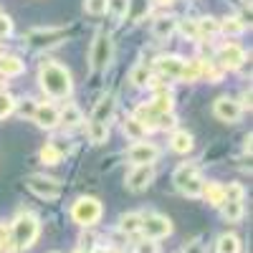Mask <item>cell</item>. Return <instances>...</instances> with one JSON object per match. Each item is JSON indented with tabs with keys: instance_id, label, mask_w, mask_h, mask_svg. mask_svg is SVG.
<instances>
[{
	"instance_id": "52a82bcc",
	"label": "cell",
	"mask_w": 253,
	"mask_h": 253,
	"mask_svg": "<svg viewBox=\"0 0 253 253\" xmlns=\"http://www.w3.org/2000/svg\"><path fill=\"white\" fill-rule=\"evenodd\" d=\"M160 157V147L152 142H134L129 150H126V160L132 162V167H152Z\"/></svg>"
},
{
	"instance_id": "484cf974",
	"label": "cell",
	"mask_w": 253,
	"mask_h": 253,
	"mask_svg": "<svg viewBox=\"0 0 253 253\" xmlns=\"http://www.w3.org/2000/svg\"><path fill=\"white\" fill-rule=\"evenodd\" d=\"M119 230L126 233V236L139 233V230H142V213H124L119 218Z\"/></svg>"
},
{
	"instance_id": "ac0fdd59",
	"label": "cell",
	"mask_w": 253,
	"mask_h": 253,
	"mask_svg": "<svg viewBox=\"0 0 253 253\" xmlns=\"http://www.w3.org/2000/svg\"><path fill=\"white\" fill-rule=\"evenodd\" d=\"M193 147H195V139L190 132L185 129H175L172 137H170V150L177 152V155H187V152H193Z\"/></svg>"
},
{
	"instance_id": "e575fe53",
	"label": "cell",
	"mask_w": 253,
	"mask_h": 253,
	"mask_svg": "<svg viewBox=\"0 0 253 253\" xmlns=\"http://www.w3.org/2000/svg\"><path fill=\"white\" fill-rule=\"evenodd\" d=\"M175 31H180L187 41H198V38H200V36H198L195 20H187V18H185V20H177V28H175Z\"/></svg>"
},
{
	"instance_id": "681fc988",
	"label": "cell",
	"mask_w": 253,
	"mask_h": 253,
	"mask_svg": "<svg viewBox=\"0 0 253 253\" xmlns=\"http://www.w3.org/2000/svg\"><path fill=\"white\" fill-rule=\"evenodd\" d=\"M74 253H89V251H86V248H76Z\"/></svg>"
},
{
	"instance_id": "f35d334b",
	"label": "cell",
	"mask_w": 253,
	"mask_h": 253,
	"mask_svg": "<svg viewBox=\"0 0 253 253\" xmlns=\"http://www.w3.org/2000/svg\"><path fill=\"white\" fill-rule=\"evenodd\" d=\"M243 198H246L243 185L233 182V185H228V187H225V200H243Z\"/></svg>"
},
{
	"instance_id": "4316f807",
	"label": "cell",
	"mask_w": 253,
	"mask_h": 253,
	"mask_svg": "<svg viewBox=\"0 0 253 253\" xmlns=\"http://www.w3.org/2000/svg\"><path fill=\"white\" fill-rule=\"evenodd\" d=\"M195 26H198V36H200V38H205V36H218V33H220V20L213 18V15L198 18Z\"/></svg>"
},
{
	"instance_id": "603a6c76",
	"label": "cell",
	"mask_w": 253,
	"mask_h": 253,
	"mask_svg": "<svg viewBox=\"0 0 253 253\" xmlns=\"http://www.w3.org/2000/svg\"><path fill=\"white\" fill-rule=\"evenodd\" d=\"M180 79L187 81V84H193V81L203 79V58H190V61H185V63H182Z\"/></svg>"
},
{
	"instance_id": "74e56055",
	"label": "cell",
	"mask_w": 253,
	"mask_h": 253,
	"mask_svg": "<svg viewBox=\"0 0 253 253\" xmlns=\"http://www.w3.org/2000/svg\"><path fill=\"white\" fill-rule=\"evenodd\" d=\"M175 126H177V117H175V112H170V114H160V117H157V129H172V132H175Z\"/></svg>"
},
{
	"instance_id": "1f68e13d",
	"label": "cell",
	"mask_w": 253,
	"mask_h": 253,
	"mask_svg": "<svg viewBox=\"0 0 253 253\" xmlns=\"http://www.w3.org/2000/svg\"><path fill=\"white\" fill-rule=\"evenodd\" d=\"M243 31H246V23L241 18H236V15L220 20V33H225V36H241Z\"/></svg>"
},
{
	"instance_id": "7a4b0ae2",
	"label": "cell",
	"mask_w": 253,
	"mask_h": 253,
	"mask_svg": "<svg viewBox=\"0 0 253 253\" xmlns=\"http://www.w3.org/2000/svg\"><path fill=\"white\" fill-rule=\"evenodd\" d=\"M41 236V220L33 215V213H20L13 223H10V238H13V246L26 251L31 248Z\"/></svg>"
},
{
	"instance_id": "9c48e42d",
	"label": "cell",
	"mask_w": 253,
	"mask_h": 253,
	"mask_svg": "<svg viewBox=\"0 0 253 253\" xmlns=\"http://www.w3.org/2000/svg\"><path fill=\"white\" fill-rule=\"evenodd\" d=\"M215 63H218L223 71H238L243 63H246V51H243L238 43H223V46L218 48Z\"/></svg>"
},
{
	"instance_id": "d6a6232c",
	"label": "cell",
	"mask_w": 253,
	"mask_h": 253,
	"mask_svg": "<svg viewBox=\"0 0 253 253\" xmlns=\"http://www.w3.org/2000/svg\"><path fill=\"white\" fill-rule=\"evenodd\" d=\"M15 107H18L15 96H13V94H8V91H0V119L10 117V114L15 112Z\"/></svg>"
},
{
	"instance_id": "d6986e66",
	"label": "cell",
	"mask_w": 253,
	"mask_h": 253,
	"mask_svg": "<svg viewBox=\"0 0 253 253\" xmlns=\"http://www.w3.org/2000/svg\"><path fill=\"white\" fill-rule=\"evenodd\" d=\"M23 71H26V63L20 61L18 56H8V53L0 56V76L13 79V76H20Z\"/></svg>"
},
{
	"instance_id": "e0dca14e",
	"label": "cell",
	"mask_w": 253,
	"mask_h": 253,
	"mask_svg": "<svg viewBox=\"0 0 253 253\" xmlns=\"http://www.w3.org/2000/svg\"><path fill=\"white\" fill-rule=\"evenodd\" d=\"M175 28H177V18H172V15H160L152 20V36L160 41H167L175 33Z\"/></svg>"
},
{
	"instance_id": "4fadbf2b",
	"label": "cell",
	"mask_w": 253,
	"mask_h": 253,
	"mask_svg": "<svg viewBox=\"0 0 253 253\" xmlns=\"http://www.w3.org/2000/svg\"><path fill=\"white\" fill-rule=\"evenodd\" d=\"M182 63H185V58H180L175 53H167V56H160L155 61V71H157L160 79H167V81H170V79H180Z\"/></svg>"
},
{
	"instance_id": "30bf717a",
	"label": "cell",
	"mask_w": 253,
	"mask_h": 253,
	"mask_svg": "<svg viewBox=\"0 0 253 253\" xmlns=\"http://www.w3.org/2000/svg\"><path fill=\"white\" fill-rule=\"evenodd\" d=\"M213 114H215V119H220V122H225V124H236L238 119H241V114H243V109H241V104H238V99H233V96H218L215 101H213Z\"/></svg>"
},
{
	"instance_id": "8d00e7d4",
	"label": "cell",
	"mask_w": 253,
	"mask_h": 253,
	"mask_svg": "<svg viewBox=\"0 0 253 253\" xmlns=\"http://www.w3.org/2000/svg\"><path fill=\"white\" fill-rule=\"evenodd\" d=\"M0 251L3 253H13L15 246H13V238H10V228L0 223Z\"/></svg>"
},
{
	"instance_id": "ba28073f",
	"label": "cell",
	"mask_w": 253,
	"mask_h": 253,
	"mask_svg": "<svg viewBox=\"0 0 253 253\" xmlns=\"http://www.w3.org/2000/svg\"><path fill=\"white\" fill-rule=\"evenodd\" d=\"M26 185H28L31 193L36 198H41V200H56L61 195V182L53 180V177H46V175H31L26 180Z\"/></svg>"
},
{
	"instance_id": "2e32d148",
	"label": "cell",
	"mask_w": 253,
	"mask_h": 253,
	"mask_svg": "<svg viewBox=\"0 0 253 253\" xmlns=\"http://www.w3.org/2000/svg\"><path fill=\"white\" fill-rule=\"evenodd\" d=\"M139 124H142V129L144 132H152V129H157V112L152 109V104L150 101H144V104H139V107L134 109V114H132Z\"/></svg>"
},
{
	"instance_id": "bcb514c9",
	"label": "cell",
	"mask_w": 253,
	"mask_h": 253,
	"mask_svg": "<svg viewBox=\"0 0 253 253\" xmlns=\"http://www.w3.org/2000/svg\"><path fill=\"white\" fill-rule=\"evenodd\" d=\"M89 253H117L112 246H94V251H89Z\"/></svg>"
},
{
	"instance_id": "ee69618b",
	"label": "cell",
	"mask_w": 253,
	"mask_h": 253,
	"mask_svg": "<svg viewBox=\"0 0 253 253\" xmlns=\"http://www.w3.org/2000/svg\"><path fill=\"white\" fill-rule=\"evenodd\" d=\"M238 104H241V109H251V89H246V91H243V96H241V101H238Z\"/></svg>"
},
{
	"instance_id": "7bdbcfd3",
	"label": "cell",
	"mask_w": 253,
	"mask_h": 253,
	"mask_svg": "<svg viewBox=\"0 0 253 253\" xmlns=\"http://www.w3.org/2000/svg\"><path fill=\"white\" fill-rule=\"evenodd\" d=\"M182 253H205V246L200 241H193V243H187V248Z\"/></svg>"
},
{
	"instance_id": "ab89813d",
	"label": "cell",
	"mask_w": 253,
	"mask_h": 253,
	"mask_svg": "<svg viewBox=\"0 0 253 253\" xmlns=\"http://www.w3.org/2000/svg\"><path fill=\"white\" fill-rule=\"evenodd\" d=\"M126 8H129V5H126V0H109V10L117 15V20H119V18H124Z\"/></svg>"
},
{
	"instance_id": "5b68a950",
	"label": "cell",
	"mask_w": 253,
	"mask_h": 253,
	"mask_svg": "<svg viewBox=\"0 0 253 253\" xmlns=\"http://www.w3.org/2000/svg\"><path fill=\"white\" fill-rule=\"evenodd\" d=\"M112 56H114V41L109 33H96L94 43H91V51H89V61H91V69L94 71H104L112 63Z\"/></svg>"
},
{
	"instance_id": "277c9868",
	"label": "cell",
	"mask_w": 253,
	"mask_h": 253,
	"mask_svg": "<svg viewBox=\"0 0 253 253\" xmlns=\"http://www.w3.org/2000/svg\"><path fill=\"white\" fill-rule=\"evenodd\" d=\"M101 213H104L101 203H99L96 198H91V195H84V198H79V200L71 205V220H74L76 225H84V228L99 223Z\"/></svg>"
},
{
	"instance_id": "60d3db41",
	"label": "cell",
	"mask_w": 253,
	"mask_h": 253,
	"mask_svg": "<svg viewBox=\"0 0 253 253\" xmlns=\"http://www.w3.org/2000/svg\"><path fill=\"white\" fill-rule=\"evenodd\" d=\"M134 253H160V248H157V243L155 241H139L137 243V248H134Z\"/></svg>"
},
{
	"instance_id": "f6af8a7d",
	"label": "cell",
	"mask_w": 253,
	"mask_h": 253,
	"mask_svg": "<svg viewBox=\"0 0 253 253\" xmlns=\"http://www.w3.org/2000/svg\"><path fill=\"white\" fill-rule=\"evenodd\" d=\"M20 112H23V117H26V114H31V117H33V112H36V104H33V99L23 101V109H20Z\"/></svg>"
},
{
	"instance_id": "f546056e",
	"label": "cell",
	"mask_w": 253,
	"mask_h": 253,
	"mask_svg": "<svg viewBox=\"0 0 253 253\" xmlns=\"http://www.w3.org/2000/svg\"><path fill=\"white\" fill-rule=\"evenodd\" d=\"M223 218L228 223H238L243 218V200H225L223 203Z\"/></svg>"
},
{
	"instance_id": "44dd1931",
	"label": "cell",
	"mask_w": 253,
	"mask_h": 253,
	"mask_svg": "<svg viewBox=\"0 0 253 253\" xmlns=\"http://www.w3.org/2000/svg\"><path fill=\"white\" fill-rule=\"evenodd\" d=\"M203 198L213 208H223V203H225V185H220V182H205Z\"/></svg>"
},
{
	"instance_id": "cb8c5ba5",
	"label": "cell",
	"mask_w": 253,
	"mask_h": 253,
	"mask_svg": "<svg viewBox=\"0 0 253 253\" xmlns=\"http://www.w3.org/2000/svg\"><path fill=\"white\" fill-rule=\"evenodd\" d=\"M215 253H241V238L236 233H223L215 241Z\"/></svg>"
},
{
	"instance_id": "f1b7e54d",
	"label": "cell",
	"mask_w": 253,
	"mask_h": 253,
	"mask_svg": "<svg viewBox=\"0 0 253 253\" xmlns=\"http://www.w3.org/2000/svg\"><path fill=\"white\" fill-rule=\"evenodd\" d=\"M61 157H63V147H58L53 142L41 147V162H43V165H58Z\"/></svg>"
},
{
	"instance_id": "8992f818",
	"label": "cell",
	"mask_w": 253,
	"mask_h": 253,
	"mask_svg": "<svg viewBox=\"0 0 253 253\" xmlns=\"http://www.w3.org/2000/svg\"><path fill=\"white\" fill-rule=\"evenodd\" d=\"M147 241H157V238H167L172 233V220L167 215L160 213H150V215H142V230Z\"/></svg>"
},
{
	"instance_id": "d4e9b609",
	"label": "cell",
	"mask_w": 253,
	"mask_h": 253,
	"mask_svg": "<svg viewBox=\"0 0 253 253\" xmlns=\"http://www.w3.org/2000/svg\"><path fill=\"white\" fill-rule=\"evenodd\" d=\"M86 137L91 144H104L109 139V126L99 122H86Z\"/></svg>"
},
{
	"instance_id": "5bb4252c",
	"label": "cell",
	"mask_w": 253,
	"mask_h": 253,
	"mask_svg": "<svg viewBox=\"0 0 253 253\" xmlns=\"http://www.w3.org/2000/svg\"><path fill=\"white\" fill-rule=\"evenodd\" d=\"M33 122L41 126V129H56V126L61 124L58 122V109L53 107V104L43 101V104H36V112H33Z\"/></svg>"
},
{
	"instance_id": "816d5d0a",
	"label": "cell",
	"mask_w": 253,
	"mask_h": 253,
	"mask_svg": "<svg viewBox=\"0 0 253 253\" xmlns=\"http://www.w3.org/2000/svg\"><path fill=\"white\" fill-rule=\"evenodd\" d=\"M126 253H134V251H126Z\"/></svg>"
},
{
	"instance_id": "7c38bea8",
	"label": "cell",
	"mask_w": 253,
	"mask_h": 253,
	"mask_svg": "<svg viewBox=\"0 0 253 253\" xmlns=\"http://www.w3.org/2000/svg\"><path fill=\"white\" fill-rule=\"evenodd\" d=\"M152 182H155V167H132L126 180H124L126 190H132V193H142Z\"/></svg>"
},
{
	"instance_id": "9a60e30c",
	"label": "cell",
	"mask_w": 253,
	"mask_h": 253,
	"mask_svg": "<svg viewBox=\"0 0 253 253\" xmlns=\"http://www.w3.org/2000/svg\"><path fill=\"white\" fill-rule=\"evenodd\" d=\"M114 112H117V96L114 94H107V96H101L94 104V112H91V119L89 122H99V124H107L109 126Z\"/></svg>"
},
{
	"instance_id": "b9f144b4",
	"label": "cell",
	"mask_w": 253,
	"mask_h": 253,
	"mask_svg": "<svg viewBox=\"0 0 253 253\" xmlns=\"http://www.w3.org/2000/svg\"><path fill=\"white\" fill-rule=\"evenodd\" d=\"M10 33H13V20H10L8 15L0 13V38H5V36H10Z\"/></svg>"
},
{
	"instance_id": "7402d4cb",
	"label": "cell",
	"mask_w": 253,
	"mask_h": 253,
	"mask_svg": "<svg viewBox=\"0 0 253 253\" xmlns=\"http://www.w3.org/2000/svg\"><path fill=\"white\" fill-rule=\"evenodd\" d=\"M150 104H152V109H155L157 114H170V112L175 109V96H172L170 89H167V91H157Z\"/></svg>"
},
{
	"instance_id": "d590c367",
	"label": "cell",
	"mask_w": 253,
	"mask_h": 253,
	"mask_svg": "<svg viewBox=\"0 0 253 253\" xmlns=\"http://www.w3.org/2000/svg\"><path fill=\"white\" fill-rule=\"evenodd\" d=\"M203 76H205L208 81L218 84V81H220V76H223V69L218 66L215 61H203Z\"/></svg>"
},
{
	"instance_id": "4dcf8cb0",
	"label": "cell",
	"mask_w": 253,
	"mask_h": 253,
	"mask_svg": "<svg viewBox=\"0 0 253 253\" xmlns=\"http://www.w3.org/2000/svg\"><path fill=\"white\" fill-rule=\"evenodd\" d=\"M150 79H152V71L144 66V63H137V66L132 69L129 74V81L134 84L137 89H144V86H150Z\"/></svg>"
},
{
	"instance_id": "836d02e7",
	"label": "cell",
	"mask_w": 253,
	"mask_h": 253,
	"mask_svg": "<svg viewBox=\"0 0 253 253\" xmlns=\"http://www.w3.org/2000/svg\"><path fill=\"white\" fill-rule=\"evenodd\" d=\"M84 10L89 15H107L109 13V0H84Z\"/></svg>"
},
{
	"instance_id": "c3c4849f",
	"label": "cell",
	"mask_w": 253,
	"mask_h": 253,
	"mask_svg": "<svg viewBox=\"0 0 253 253\" xmlns=\"http://www.w3.org/2000/svg\"><path fill=\"white\" fill-rule=\"evenodd\" d=\"M157 5H170V3H175V0H155Z\"/></svg>"
},
{
	"instance_id": "7dc6e473",
	"label": "cell",
	"mask_w": 253,
	"mask_h": 253,
	"mask_svg": "<svg viewBox=\"0 0 253 253\" xmlns=\"http://www.w3.org/2000/svg\"><path fill=\"white\" fill-rule=\"evenodd\" d=\"M251 139H253L251 134H248V137L243 139V152H246V155H251Z\"/></svg>"
},
{
	"instance_id": "ffe728a7",
	"label": "cell",
	"mask_w": 253,
	"mask_h": 253,
	"mask_svg": "<svg viewBox=\"0 0 253 253\" xmlns=\"http://www.w3.org/2000/svg\"><path fill=\"white\" fill-rule=\"evenodd\" d=\"M58 122L66 126V129H74V126L84 124V114L76 104H66L63 109H58Z\"/></svg>"
},
{
	"instance_id": "6da1fadb",
	"label": "cell",
	"mask_w": 253,
	"mask_h": 253,
	"mask_svg": "<svg viewBox=\"0 0 253 253\" xmlns=\"http://www.w3.org/2000/svg\"><path fill=\"white\" fill-rule=\"evenodd\" d=\"M38 86L43 89L51 99H66L74 91V79L66 66L56 61H43L38 66Z\"/></svg>"
},
{
	"instance_id": "8fae6325",
	"label": "cell",
	"mask_w": 253,
	"mask_h": 253,
	"mask_svg": "<svg viewBox=\"0 0 253 253\" xmlns=\"http://www.w3.org/2000/svg\"><path fill=\"white\" fill-rule=\"evenodd\" d=\"M63 38H66V33L61 28H36V31L28 33V43L33 48H53Z\"/></svg>"
},
{
	"instance_id": "3957f363",
	"label": "cell",
	"mask_w": 253,
	"mask_h": 253,
	"mask_svg": "<svg viewBox=\"0 0 253 253\" xmlns=\"http://www.w3.org/2000/svg\"><path fill=\"white\" fill-rule=\"evenodd\" d=\"M172 182H175V187L180 190V193L187 195V198H200L203 187H205V180L200 177V167L195 162H182L177 170L172 172Z\"/></svg>"
},
{
	"instance_id": "83f0119b",
	"label": "cell",
	"mask_w": 253,
	"mask_h": 253,
	"mask_svg": "<svg viewBox=\"0 0 253 253\" xmlns=\"http://www.w3.org/2000/svg\"><path fill=\"white\" fill-rule=\"evenodd\" d=\"M122 132H124L126 137H129L132 142H142V139L147 137V132L142 129V124H139V122H137V119H134L132 114L126 117L124 122H122Z\"/></svg>"
},
{
	"instance_id": "f907efd6",
	"label": "cell",
	"mask_w": 253,
	"mask_h": 253,
	"mask_svg": "<svg viewBox=\"0 0 253 253\" xmlns=\"http://www.w3.org/2000/svg\"><path fill=\"white\" fill-rule=\"evenodd\" d=\"M0 56H3V48H0Z\"/></svg>"
}]
</instances>
